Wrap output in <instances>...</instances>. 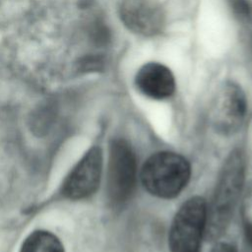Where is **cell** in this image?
Returning <instances> with one entry per match:
<instances>
[{
  "label": "cell",
  "instance_id": "cell-1",
  "mask_svg": "<svg viewBox=\"0 0 252 252\" xmlns=\"http://www.w3.org/2000/svg\"><path fill=\"white\" fill-rule=\"evenodd\" d=\"M245 172V157L240 150H234L224 161L211 205L207 208L205 237L208 240H218L226 230L244 185Z\"/></svg>",
  "mask_w": 252,
  "mask_h": 252
},
{
  "label": "cell",
  "instance_id": "cell-2",
  "mask_svg": "<svg viewBox=\"0 0 252 252\" xmlns=\"http://www.w3.org/2000/svg\"><path fill=\"white\" fill-rule=\"evenodd\" d=\"M191 176L189 161L179 154L158 152L143 164L140 179L144 188L153 196L172 199L186 187Z\"/></svg>",
  "mask_w": 252,
  "mask_h": 252
},
{
  "label": "cell",
  "instance_id": "cell-3",
  "mask_svg": "<svg viewBox=\"0 0 252 252\" xmlns=\"http://www.w3.org/2000/svg\"><path fill=\"white\" fill-rule=\"evenodd\" d=\"M207 202L194 196L176 212L168 233L170 252H200L207 221Z\"/></svg>",
  "mask_w": 252,
  "mask_h": 252
},
{
  "label": "cell",
  "instance_id": "cell-4",
  "mask_svg": "<svg viewBox=\"0 0 252 252\" xmlns=\"http://www.w3.org/2000/svg\"><path fill=\"white\" fill-rule=\"evenodd\" d=\"M137 177V160L131 145L124 139L113 140L109 147L107 193L114 205H122L131 198Z\"/></svg>",
  "mask_w": 252,
  "mask_h": 252
},
{
  "label": "cell",
  "instance_id": "cell-5",
  "mask_svg": "<svg viewBox=\"0 0 252 252\" xmlns=\"http://www.w3.org/2000/svg\"><path fill=\"white\" fill-rule=\"evenodd\" d=\"M246 111L247 100L242 89L234 83H224L212 105V124L219 134L233 135L241 128Z\"/></svg>",
  "mask_w": 252,
  "mask_h": 252
},
{
  "label": "cell",
  "instance_id": "cell-6",
  "mask_svg": "<svg viewBox=\"0 0 252 252\" xmlns=\"http://www.w3.org/2000/svg\"><path fill=\"white\" fill-rule=\"evenodd\" d=\"M101 171V150L99 147H93L66 176L62 184V194L72 200H81L90 197L98 188Z\"/></svg>",
  "mask_w": 252,
  "mask_h": 252
},
{
  "label": "cell",
  "instance_id": "cell-7",
  "mask_svg": "<svg viewBox=\"0 0 252 252\" xmlns=\"http://www.w3.org/2000/svg\"><path fill=\"white\" fill-rule=\"evenodd\" d=\"M119 11L124 25L138 34L156 35L163 28L162 11L153 0H121Z\"/></svg>",
  "mask_w": 252,
  "mask_h": 252
},
{
  "label": "cell",
  "instance_id": "cell-8",
  "mask_svg": "<svg viewBox=\"0 0 252 252\" xmlns=\"http://www.w3.org/2000/svg\"><path fill=\"white\" fill-rule=\"evenodd\" d=\"M135 86L145 96L163 100L174 94L176 83L172 72L165 65L158 62H148L137 71Z\"/></svg>",
  "mask_w": 252,
  "mask_h": 252
},
{
  "label": "cell",
  "instance_id": "cell-9",
  "mask_svg": "<svg viewBox=\"0 0 252 252\" xmlns=\"http://www.w3.org/2000/svg\"><path fill=\"white\" fill-rule=\"evenodd\" d=\"M20 252H65L60 239L50 231L35 230L22 243Z\"/></svg>",
  "mask_w": 252,
  "mask_h": 252
},
{
  "label": "cell",
  "instance_id": "cell-10",
  "mask_svg": "<svg viewBox=\"0 0 252 252\" xmlns=\"http://www.w3.org/2000/svg\"><path fill=\"white\" fill-rule=\"evenodd\" d=\"M210 252H237V250L230 243L218 242L214 245V247L211 249Z\"/></svg>",
  "mask_w": 252,
  "mask_h": 252
},
{
  "label": "cell",
  "instance_id": "cell-11",
  "mask_svg": "<svg viewBox=\"0 0 252 252\" xmlns=\"http://www.w3.org/2000/svg\"><path fill=\"white\" fill-rule=\"evenodd\" d=\"M245 235H246L248 244L252 249V223H250V222H247L245 224Z\"/></svg>",
  "mask_w": 252,
  "mask_h": 252
}]
</instances>
